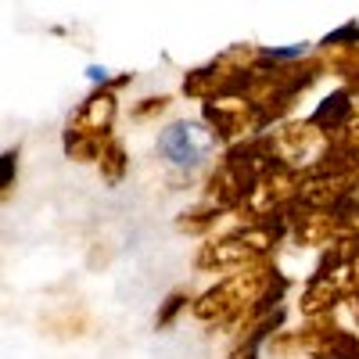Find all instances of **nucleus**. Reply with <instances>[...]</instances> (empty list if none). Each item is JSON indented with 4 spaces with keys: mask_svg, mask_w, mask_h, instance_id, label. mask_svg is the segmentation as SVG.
<instances>
[{
    "mask_svg": "<svg viewBox=\"0 0 359 359\" xmlns=\"http://www.w3.org/2000/svg\"><path fill=\"white\" fill-rule=\"evenodd\" d=\"M165 104H169V97H144L140 104H133V115H137V118H147V115L162 111Z\"/></svg>",
    "mask_w": 359,
    "mask_h": 359,
    "instance_id": "10",
    "label": "nucleus"
},
{
    "mask_svg": "<svg viewBox=\"0 0 359 359\" xmlns=\"http://www.w3.org/2000/svg\"><path fill=\"white\" fill-rule=\"evenodd\" d=\"M355 94L348 86H341V90H334V94H327L320 104H316V111L306 118V123L316 130V133H327V140H338V137H345L348 130H352V123H355V101H352Z\"/></svg>",
    "mask_w": 359,
    "mask_h": 359,
    "instance_id": "2",
    "label": "nucleus"
},
{
    "mask_svg": "<svg viewBox=\"0 0 359 359\" xmlns=\"http://www.w3.org/2000/svg\"><path fill=\"white\" fill-rule=\"evenodd\" d=\"M212 151H216V133L205 130L201 123H191V118H176L158 133V155L176 172L201 169Z\"/></svg>",
    "mask_w": 359,
    "mask_h": 359,
    "instance_id": "1",
    "label": "nucleus"
},
{
    "mask_svg": "<svg viewBox=\"0 0 359 359\" xmlns=\"http://www.w3.org/2000/svg\"><path fill=\"white\" fill-rule=\"evenodd\" d=\"M15 176H18V147L15 151H4V158H0V191H11L15 187Z\"/></svg>",
    "mask_w": 359,
    "mask_h": 359,
    "instance_id": "9",
    "label": "nucleus"
},
{
    "mask_svg": "<svg viewBox=\"0 0 359 359\" xmlns=\"http://www.w3.org/2000/svg\"><path fill=\"white\" fill-rule=\"evenodd\" d=\"M323 62L348 83L352 94H359V47H352V50H331V57H323Z\"/></svg>",
    "mask_w": 359,
    "mask_h": 359,
    "instance_id": "6",
    "label": "nucleus"
},
{
    "mask_svg": "<svg viewBox=\"0 0 359 359\" xmlns=\"http://www.w3.org/2000/svg\"><path fill=\"white\" fill-rule=\"evenodd\" d=\"M302 348L313 359H359V338L341 327H320L302 338Z\"/></svg>",
    "mask_w": 359,
    "mask_h": 359,
    "instance_id": "4",
    "label": "nucleus"
},
{
    "mask_svg": "<svg viewBox=\"0 0 359 359\" xmlns=\"http://www.w3.org/2000/svg\"><path fill=\"white\" fill-rule=\"evenodd\" d=\"M187 302H191V298H187L184 291H172V294L165 298V302H162V309H158V316H155V327H158V331H165V327H169V323L176 320V313H180V309H184Z\"/></svg>",
    "mask_w": 359,
    "mask_h": 359,
    "instance_id": "8",
    "label": "nucleus"
},
{
    "mask_svg": "<svg viewBox=\"0 0 359 359\" xmlns=\"http://www.w3.org/2000/svg\"><path fill=\"white\" fill-rule=\"evenodd\" d=\"M320 47H323V50H352V47H359V22L352 18V22L331 29V33L320 40Z\"/></svg>",
    "mask_w": 359,
    "mask_h": 359,
    "instance_id": "7",
    "label": "nucleus"
},
{
    "mask_svg": "<svg viewBox=\"0 0 359 359\" xmlns=\"http://www.w3.org/2000/svg\"><path fill=\"white\" fill-rule=\"evenodd\" d=\"M115 111H118V101H115V94H111V86L94 90V94H90V97L76 108L69 130H76V133H83V137H94V140H111L108 130H111V123H115Z\"/></svg>",
    "mask_w": 359,
    "mask_h": 359,
    "instance_id": "3",
    "label": "nucleus"
},
{
    "mask_svg": "<svg viewBox=\"0 0 359 359\" xmlns=\"http://www.w3.org/2000/svg\"><path fill=\"white\" fill-rule=\"evenodd\" d=\"M101 172H104V180H108V184H118V180H123L126 176V165H130V158H126V147L123 144H118L115 137L101 147Z\"/></svg>",
    "mask_w": 359,
    "mask_h": 359,
    "instance_id": "5",
    "label": "nucleus"
}]
</instances>
